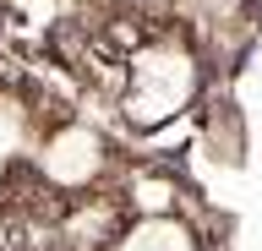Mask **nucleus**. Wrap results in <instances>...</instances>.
<instances>
[{
	"label": "nucleus",
	"mask_w": 262,
	"mask_h": 251,
	"mask_svg": "<svg viewBox=\"0 0 262 251\" xmlns=\"http://www.w3.org/2000/svg\"><path fill=\"white\" fill-rule=\"evenodd\" d=\"M191 99H196V55L180 38H159V44H142L131 55L126 99H120V115L131 126H142V131L147 126H164Z\"/></svg>",
	"instance_id": "obj_1"
},
{
	"label": "nucleus",
	"mask_w": 262,
	"mask_h": 251,
	"mask_svg": "<svg viewBox=\"0 0 262 251\" xmlns=\"http://www.w3.org/2000/svg\"><path fill=\"white\" fill-rule=\"evenodd\" d=\"M110 164V148H104V136L93 126H60V131L44 136V148H38V175L49 186H60V191H82V186H93Z\"/></svg>",
	"instance_id": "obj_2"
},
{
	"label": "nucleus",
	"mask_w": 262,
	"mask_h": 251,
	"mask_svg": "<svg viewBox=\"0 0 262 251\" xmlns=\"http://www.w3.org/2000/svg\"><path fill=\"white\" fill-rule=\"evenodd\" d=\"M110 251H196V235L169 213H142V224L115 235Z\"/></svg>",
	"instance_id": "obj_3"
},
{
	"label": "nucleus",
	"mask_w": 262,
	"mask_h": 251,
	"mask_svg": "<svg viewBox=\"0 0 262 251\" xmlns=\"http://www.w3.org/2000/svg\"><path fill=\"white\" fill-rule=\"evenodd\" d=\"M115 235H120V224H115V208H110V202L77 208V213L66 218V240H71L77 251H110Z\"/></svg>",
	"instance_id": "obj_4"
},
{
	"label": "nucleus",
	"mask_w": 262,
	"mask_h": 251,
	"mask_svg": "<svg viewBox=\"0 0 262 251\" xmlns=\"http://www.w3.org/2000/svg\"><path fill=\"white\" fill-rule=\"evenodd\" d=\"M131 208H137V213H175V180H169V175H131Z\"/></svg>",
	"instance_id": "obj_5"
},
{
	"label": "nucleus",
	"mask_w": 262,
	"mask_h": 251,
	"mask_svg": "<svg viewBox=\"0 0 262 251\" xmlns=\"http://www.w3.org/2000/svg\"><path fill=\"white\" fill-rule=\"evenodd\" d=\"M0 186H6V148H0Z\"/></svg>",
	"instance_id": "obj_6"
}]
</instances>
